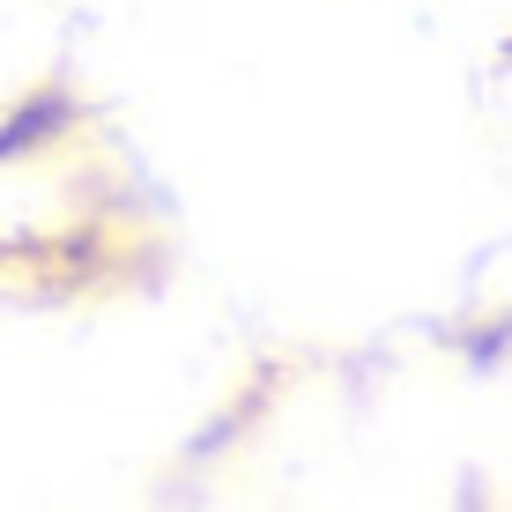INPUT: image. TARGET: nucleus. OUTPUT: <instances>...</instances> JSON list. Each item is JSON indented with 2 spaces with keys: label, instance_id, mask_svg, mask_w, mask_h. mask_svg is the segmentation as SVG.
I'll return each instance as SVG.
<instances>
[]
</instances>
